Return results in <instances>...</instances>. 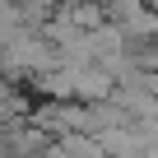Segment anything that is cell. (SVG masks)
<instances>
[{
  "label": "cell",
  "mask_w": 158,
  "mask_h": 158,
  "mask_svg": "<svg viewBox=\"0 0 158 158\" xmlns=\"http://www.w3.org/2000/svg\"><path fill=\"white\" fill-rule=\"evenodd\" d=\"M107 23H116L126 42L158 37V10H149L144 0H112L107 5Z\"/></svg>",
  "instance_id": "6da1fadb"
}]
</instances>
